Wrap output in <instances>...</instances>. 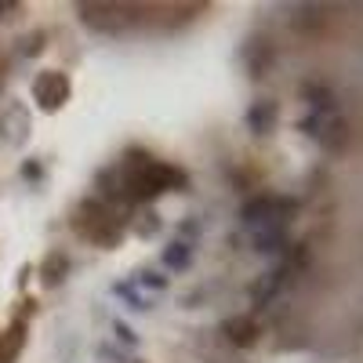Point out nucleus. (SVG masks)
I'll use <instances>...</instances> for the list:
<instances>
[{"label":"nucleus","instance_id":"1","mask_svg":"<svg viewBox=\"0 0 363 363\" xmlns=\"http://www.w3.org/2000/svg\"><path fill=\"white\" fill-rule=\"evenodd\" d=\"M33 95H37V102H40L44 109H55V106H62V102H66V95H69V80H66L62 73H44V77L37 80V87H33Z\"/></svg>","mask_w":363,"mask_h":363},{"label":"nucleus","instance_id":"4","mask_svg":"<svg viewBox=\"0 0 363 363\" xmlns=\"http://www.w3.org/2000/svg\"><path fill=\"white\" fill-rule=\"evenodd\" d=\"M8 8H11V4H0V11H8Z\"/></svg>","mask_w":363,"mask_h":363},{"label":"nucleus","instance_id":"3","mask_svg":"<svg viewBox=\"0 0 363 363\" xmlns=\"http://www.w3.org/2000/svg\"><path fill=\"white\" fill-rule=\"evenodd\" d=\"M229 338H236L240 345H251V342H255V323H251V320H236V323H229Z\"/></svg>","mask_w":363,"mask_h":363},{"label":"nucleus","instance_id":"2","mask_svg":"<svg viewBox=\"0 0 363 363\" xmlns=\"http://www.w3.org/2000/svg\"><path fill=\"white\" fill-rule=\"evenodd\" d=\"M22 323H15L8 335H0V363H11L18 352H22V342H26V335H22Z\"/></svg>","mask_w":363,"mask_h":363}]
</instances>
